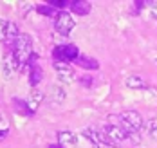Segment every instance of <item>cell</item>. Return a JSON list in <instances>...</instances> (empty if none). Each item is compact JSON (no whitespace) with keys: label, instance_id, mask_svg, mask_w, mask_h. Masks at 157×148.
<instances>
[{"label":"cell","instance_id":"6da1fadb","mask_svg":"<svg viewBox=\"0 0 157 148\" xmlns=\"http://www.w3.org/2000/svg\"><path fill=\"white\" fill-rule=\"evenodd\" d=\"M13 51V54H15L16 62H18V67L22 69V67H25L29 63V60H31V56L34 54L33 52V38L29 34L22 33L18 36V40L15 42V45L11 47Z\"/></svg>","mask_w":157,"mask_h":148},{"label":"cell","instance_id":"7a4b0ae2","mask_svg":"<svg viewBox=\"0 0 157 148\" xmlns=\"http://www.w3.org/2000/svg\"><path fill=\"white\" fill-rule=\"evenodd\" d=\"M117 119L121 121V127L126 132H139L143 128V125H144L141 114L136 112V110H123L117 116Z\"/></svg>","mask_w":157,"mask_h":148},{"label":"cell","instance_id":"3957f363","mask_svg":"<svg viewBox=\"0 0 157 148\" xmlns=\"http://www.w3.org/2000/svg\"><path fill=\"white\" fill-rule=\"evenodd\" d=\"M101 132L105 134L109 146H116V145L123 143L125 139H128V134H126V130L121 125H105L101 128Z\"/></svg>","mask_w":157,"mask_h":148},{"label":"cell","instance_id":"277c9868","mask_svg":"<svg viewBox=\"0 0 157 148\" xmlns=\"http://www.w3.org/2000/svg\"><path fill=\"white\" fill-rule=\"evenodd\" d=\"M74 25H76L74 18H72L71 13H67V11H60L56 15V18H54V29L60 34H63V36H67V34L71 33L74 29Z\"/></svg>","mask_w":157,"mask_h":148},{"label":"cell","instance_id":"5b68a950","mask_svg":"<svg viewBox=\"0 0 157 148\" xmlns=\"http://www.w3.org/2000/svg\"><path fill=\"white\" fill-rule=\"evenodd\" d=\"M52 56L56 62H67L69 63V62H76L81 54H79L76 45H60L52 51Z\"/></svg>","mask_w":157,"mask_h":148},{"label":"cell","instance_id":"8992f818","mask_svg":"<svg viewBox=\"0 0 157 148\" xmlns=\"http://www.w3.org/2000/svg\"><path fill=\"white\" fill-rule=\"evenodd\" d=\"M54 70L58 74V80L63 85H69V83L76 82V70L72 69L71 63H67V62H54Z\"/></svg>","mask_w":157,"mask_h":148},{"label":"cell","instance_id":"52a82bcc","mask_svg":"<svg viewBox=\"0 0 157 148\" xmlns=\"http://www.w3.org/2000/svg\"><path fill=\"white\" fill-rule=\"evenodd\" d=\"M18 69H20V67H18V62H16L13 51L9 49L4 54V58H2V72H4V78H6V80H11Z\"/></svg>","mask_w":157,"mask_h":148},{"label":"cell","instance_id":"ba28073f","mask_svg":"<svg viewBox=\"0 0 157 148\" xmlns=\"http://www.w3.org/2000/svg\"><path fill=\"white\" fill-rule=\"evenodd\" d=\"M83 135L98 148H107L109 146V143H107V137H105V134L101 130H98L94 127H87L85 130H83Z\"/></svg>","mask_w":157,"mask_h":148},{"label":"cell","instance_id":"9c48e42d","mask_svg":"<svg viewBox=\"0 0 157 148\" xmlns=\"http://www.w3.org/2000/svg\"><path fill=\"white\" fill-rule=\"evenodd\" d=\"M27 67H29V83L34 89L40 83V80H42V67L38 65V54H33Z\"/></svg>","mask_w":157,"mask_h":148},{"label":"cell","instance_id":"30bf717a","mask_svg":"<svg viewBox=\"0 0 157 148\" xmlns=\"http://www.w3.org/2000/svg\"><path fill=\"white\" fill-rule=\"evenodd\" d=\"M45 98V94H44V90L42 89H38V87H34L31 92H29V96L25 99V103H27V107H29V110H31L33 114L38 110V107H40V103L44 101Z\"/></svg>","mask_w":157,"mask_h":148},{"label":"cell","instance_id":"8fae6325","mask_svg":"<svg viewBox=\"0 0 157 148\" xmlns=\"http://www.w3.org/2000/svg\"><path fill=\"white\" fill-rule=\"evenodd\" d=\"M76 141H78V137H76L74 132H71V130H60L58 132V145H62L63 148L74 146Z\"/></svg>","mask_w":157,"mask_h":148},{"label":"cell","instance_id":"7c38bea8","mask_svg":"<svg viewBox=\"0 0 157 148\" xmlns=\"http://www.w3.org/2000/svg\"><path fill=\"white\" fill-rule=\"evenodd\" d=\"M71 9H72V13H76L78 17H85V15L90 13L92 6H90V2H87V0H72V2H71Z\"/></svg>","mask_w":157,"mask_h":148},{"label":"cell","instance_id":"4fadbf2b","mask_svg":"<svg viewBox=\"0 0 157 148\" xmlns=\"http://www.w3.org/2000/svg\"><path fill=\"white\" fill-rule=\"evenodd\" d=\"M20 31H18V27H16L15 22H9L7 24V33H6V44L9 45V49L15 45V42L18 40V36H20Z\"/></svg>","mask_w":157,"mask_h":148},{"label":"cell","instance_id":"5bb4252c","mask_svg":"<svg viewBox=\"0 0 157 148\" xmlns=\"http://www.w3.org/2000/svg\"><path fill=\"white\" fill-rule=\"evenodd\" d=\"M125 83H126L128 89H137V90L146 89V83H144V80H143L139 74H130V76L125 80Z\"/></svg>","mask_w":157,"mask_h":148},{"label":"cell","instance_id":"9a60e30c","mask_svg":"<svg viewBox=\"0 0 157 148\" xmlns=\"http://www.w3.org/2000/svg\"><path fill=\"white\" fill-rule=\"evenodd\" d=\"M76 63H78L79 67H83V69H87V70H92V69H98V67H99L98 60L90 58V56H83V54L76 60Z\"/></svg>","mask_w":157,"mask_h":148},{"label":"cell","instance_id":"2e32d148","mask_svg":"<svg viewBox=\"0 0 157 148\" xmlns=\"http://www.w3.org/2000/svg\"><path fill=\"white\" fill-rule=\"evenodd\" d=\"M13 105H15L16 112H20V114H24V116H33V112L29 110V107H27V103H25V101L15 98V99H13Z\"/></svg>","mask_w":157,"mask_h":148},{"label":"cell","instance_id":"e0dca14e","mask_svg":"<svg viewBox=\"0 0 157 148\" xmlns=\"http://www.w3.org/2000/svg\"><path fill=\"white\" fill-rule=\"evenodd\" d=\"M65 89H63L62 85H54L52 87V101L54 103H62L63 99H65Z\"/></svg>","mask_w":157,"mask_h":148},{"label":"cell","instance_id":"ac0fdd59","mask_svg":"<svg viewBox=\"0 0 157 148\" xmlns=\"http://www.w3.org/2000/svg\"><path fill=\"white\" fill-rule=\"evenodd\" d=\"M144 127H146L148 134H150V135L157 141V117H150V119L146 121V125H144Z\"/></svg>","mask_w":157,"mask_h":148},{"label":"cell","instance_id":"d6986e66","mask_svg":"<svg viewBox=\"0 0 157 148\" xmlns=\"http://www.w3.org/2000/svg\"><path fill=\"white\" fill-rule=\"evenodd\" d=\"M7 132H9V121H7L6 116L0 112V139H4L7 135Z\"/></svg>","mask_w":157,"mask_h":148},{"label":"cell","instance_id":"ffe728a7","mask_svg":"<svg viewBox=\"0 0 157 148\" xmlns=\"http://www.w3.org/2000/svg\"><path fill=\"white\" fill-rule=\"evenodd\" d=\"M36 11H38V13H40V15H45V17H52V15H54V17H56V15H58V13H56V9H54V7H52V6H38V7H36Z\"/></svg>","mask_w":157,"mask_h":148},{"label":"cell","instance_id":"44dd1931","mask_svg":"<svg viewBox=\"0 0 157 148\" xmlns=\"http://www.w3.org/2000/svg\"><path fill=\"white\" fill-rule=\"evenodd\" d=\"M7 24L4 18L0 17V42H6V33H7Z\"/></svg>","mask_w":157,"mask_h":148},{"label":"cell","instance_id":"7402d4cb","mask_svg":"<svg viewBox=\"0 0 157 148\" xmlns=\"http://www.w3.org/2000/svg\"><path fill=\"white\" fill-rule=\"evenodd\" d=\"M146 7H148V11H150V17L157 20V0H155V2H150V4H146Z\"/></svg>","mask_w":157,"mask_h":148},{"label":"cell","instance_id":"603a6c76","mask_svg":"<svg viewBox=\"0 0 157 148\" xmlns=\"http://www.w3.org/2000/svg\"><path fill=\"white\" fill-rule=\"evenodd\" d=\"M126 134H128V139H130L132 143H139V141H141L139 132H126Z\"/></svg>","mask_w":157,"mask_h":148},{"label":"cell","instance_id":"cb8c5ba5","mask_svg":"<svg viewBox=\"0 0 157 148\" xmlns=\"http://www.w3.org/2000/svg\"><path fill=\"white\" fill-rule=\"evenodd\" d=\"M49 6H52V7H65L67 2H65V0H51Z\"/></svg>","mask_w":157,"mask_h":148},{"label":"cell","instance_id":"d4e9b609","mask_svg":"<svg viewBox=\"0 0 157 148\" xmlns=\"http://www.w3.org/2000/svg\"><path fill=\"white\" fill-rule=\"evenodd\" d=\"M49 148H63L62 145H49Z\"/></svg>","mask_w":157,"mask_h":148},{"label":"cell","instance_id":"484cf974","mask_svg":"<svg viewBox=\"0 0 157 148\" xmlns=\"http://www.w3.org/2000/svg\"><path fill=\"white\" fill-rule=\"evenodd\" d=\"M155 62H157V60H155Z\"/></svg>","mask_w":157,"mask_h":148}]
</instances>
